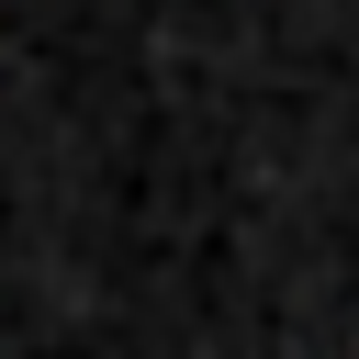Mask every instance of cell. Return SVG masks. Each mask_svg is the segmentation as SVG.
<instances>
[]
</instances>
